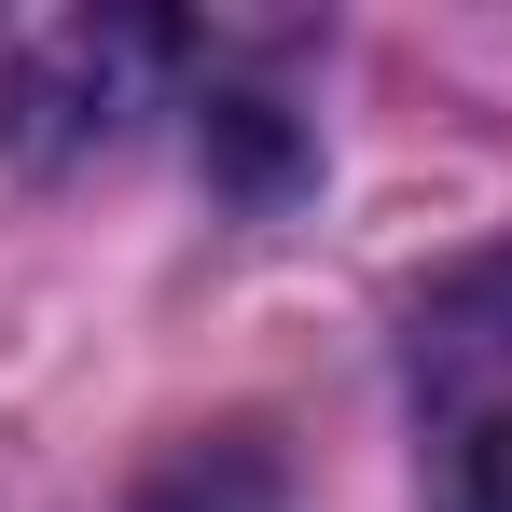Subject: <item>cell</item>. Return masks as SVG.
Returning a JSON list of instances; mask_svg holds the SVG:
<instances>
[{
  "mask_svg": "<svg viewBox=\"0 0 512 512\" xmlns=\"http://www.w3.org/2000/svg\"><path fill=\"white\" fill-rule=\"evenodd\" d=\"M416 457L429 512H512V250L416 305Z\"/></svg>",
  "mask_w": 512,
  "mask_h": 512,
  "instance_id": "1",
  "label": "cell"
},
{
  "mask_svg": "<svg viewBox=\"0 0 512 512\" xmlns=\"http://www.w3.org/2000/svg\"><path fill=\"white\" fill-rule=\"evenodd\" d=\"M139 512H291V471H277L263 443L222 429V443H180L167 471L139 485Z\"/></svg>",
  "mask_w": 512,
  "mask_h": 512,
  "instance_id": "2",
  "label": "cell"
}]
</instances>
